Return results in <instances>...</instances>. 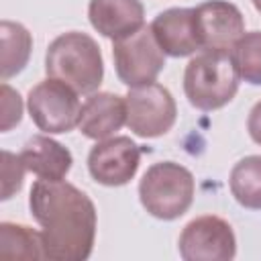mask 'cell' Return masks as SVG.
<instances>
[{"instance_id": "obj_4", "label": "cell", "mask_w": 261, "mask_h": 261, "mask_svg": "<svg viewBox=\"0 0 261 261\" xmlns=\"http://www.w3.org/2000/svg\"><path fill=\"white\" fill-rule=\"evenodd\" d=\"M196 194L194 175L175 161L153 163L139 181V200L143 208L159 220H175L184 216Z\"/></svg>"}, {"instance_id": "obj_5", "label": "cell", "mask_w": 261, "mask_h": 261, "mask_svg": "<svg viewBox=\"0 0 261 261\" xmlns=\"http://www.w3.org/2000/svg\"><path fill=\"white\" fill-rule=\"evenodd\" d=\"M27 108L33 122L47 135L69 133L80 122V98L67 84L47 77L31 88Z\"/></svg>"}, {"instance_id": "obj_1", "label": "cell", "mask_w": 261, "mask_h": 261, "mask_svg": "<svg viewBox=\"0 0 261 261\" xmlns=\"http://www.w3.org/2000/svg\"><path fill=\"white\" fill-rule=\"evenodd\" d=\"M29 208L41 224L45 259L86 261L96 241V206L86 192L65 179H37Z\"/></svg>"}, {"instance_id": "obj_12", "label": "cell", "mask_w": 261, "mask_h": 261, "mask_svg": "<svg viewBox=\"0 0 261 261\" xmlns=\"http://www.w3.org/2000/svg\"><path fill=\"white\" fill-rule=\"evenodd\" d=\"M88 18L102 37L118 41L145 27V6L141 0H90Z\"/></svg>"}, {"instance_id": "obj_3", "label": "cell", "mask_w": 261, "mask_h": 261, "mask_svg": "<svg viewBox=\"0 0 261 261\" xmlns=\"http://www.w3.org/2000/svg\"><path fill=\"white\" fill-rule=\"evenodd\" d=\"M239 80L228 53L204 51L186 65L184 92L194 108L210 112L226 106L237 96Z\"/></svg>"}, {"instance_id": "obj_11", "label": "cell", "mask_w": 261, "mask_h": 261, "mask_svg": "<svg viewBox=\"0 0 261 261\" xmlns=\"http://www.w3.org/2000/svg\"><path fill=\"white\" fill-rule=\"evenodd\" d=\"M126 124V104L124 96L112 92L88 94L80 110L77 128L84 137L92 141H104Z\"/></svg>"}, {"instance_id": "obj_18", "label": "cell", "mask_w": 261, "mask_h": 261, "mask_svg": "<svg viewBox=\"0 0 261 261\" xmlns=\"http://www.w3.org/2000/svg\"><path fill=\"white\" fill-rule=\"evenodd\" d=\"M230 59L241 80L261 86V31L245 33L230 49Z\"/></svg>"}, {"instance_id": "obj_10", "label": "cell", "mask_w": 261, "mask_h": 261, "mask_svg": "<svg viewBox=\"0 0 261 261\" xmlns=\"http://www.w3.org/2000/svg\"><path fill=\"white\" fill-rule=\"evenodd\" d=\"M141 163V147L130 137H108L98 141L88 155L90 175L108 188L128 184Z\"/></svg>"}, {"instance_id": "obj_17", "label": "cell", "mask_w": 261, "mask_h": 261, "mask_svg": "<svg viewBox=\"0 0 261 261\" xmlns=\"http://www.w3.org/2000/svg\"><path fill=\"white\" fill-rule=\"evenodd\" d=\"M0 257L45 259L41 232L27 224L0 222Z\"/></svg>"}, {"instance_id": "obj_7", "label": "cell", "mask_w": 261, "mask_h": 261, "mask_svg": "<svg viewBox=\"0 0 261 261\" xmlns=\"http://www.w3.org/2000/svg\"><path fill=\"white\" fill-rule=\"evenodd\" d=\"M112 57L118 80L128 88L155 82L165 67V53L155 41L151 27H141L137 33L114 41Z\"/></svg>"}, {"instance_id": "obj_8", "label": "cell", "mask_w": 261, "mask_h": 261, "mask_svg": "<svg viewBox=\"0 0 261 261\" xmlns=\"http://www.w3.org/2000/svg\"><path fill=\"white\" fill-rule=\"evenodd\" d=\"M177 249L184 261H230L237 255V237L224 218L204 214L184 226Z\"/></svg>"}, {"instance_id": "obj_13", "label": "cell", "mask_w": 261, "mask_h": 261, "mask_svg": "<svg viewBox=\"0 0 261 261\" xmlns=\"http://www.w3.org/2000/svg\"><path fill=\"white\" fill-rule=\"evenodd\" d=\"M155 41L169 57H190L200 45L194 27V8H167L149 24Z\"/></svg>"}, {"instance_id": "obj_2", "label": "cell", "mask_w": 261, "mask_h": 261, "mask_svg": "<svg viewBox=\"0 0 261 261\" xmlns=\"http://www.w3.org/2000/svg\"><path fill=\"white\" fill-rule=\"evenodd\" d=\"M45 71L47 77L67 84L77 94H94L104 77V59L90 35L69 31L49 43Z\"/></svg>"}, {"instance_id": "obj_15", "label": "cell", "mask_w": 261, "mask_h": 261, "mask_svg": "<svg viewBox=\"0 0 261 261\" xmlns=\"http://www.w3.org/2000/svg\"><path fill=\"white\" fill-rule=\"evenodd\" d=\"M33 51V37L24 24L2 20L0 22V75L2 82L20 73L29 63Z\"/></svg>"}, {"instance_id": "obj_22", "label": "cell", "mask_w": 261, "mask_h": 261, "mask_svg": "<svg viewBox=\"0 0 261 261\" xmlns=\"http://www.w3.org/2000/svg\"><path fill=\"white\" fill-rule=\"evenodd\" d=\"M251 2H253L255 10H257V12H261V0H251Z\"/></svg>"}, {"instance_id": "obj_6", "label": "cell", "mask_w": 261, "mask_h": 261, "mask_svg": "<svg viewBox=\"0 0 261 261\" xmlns=\"http://www.w3.org/2000/svg\"><path fill=\"white\" fill-rule=\"evenodd\" d=\"M126 126L141 139H155L171 130L177 118V106L171 92L157 84L130 88L124 96Z\"/></svg>"}, {"instance_id": "obj_16", "label": "cell", "mask_w": 261, "mask_h": 261, "mask_svg": "<svg viewBox=\"0 0 261 261\" xmlns=\"http://www.w3.org/2000/svg\"><path fill=\"white\" fill-rule=\"evenodd\" d=\"M230 194L249 210H261V155H247L234 163L228 177Z\"/></svg>"}, {"instance_id": "obj_9", "label": "cell", "mask_w": 261, "mask_h": 261, "mask_svg": "<svg viewBox=\"0 0 261 261\" xmlns=\"http://www.w3.org/2000/svg\"><path fill=\"white\" fill-rule=\"evenodd\" d=\"M194 27L200 49L228 53L245 35V16L228 0H206L194 8Z\"/></svg>"}, {"instance_id": "obj_14", "label": "cell", "mask_w": 261, "mask_h": 261, "mask_svg": "<svg viewBox=\"0 0 261 261\" xmlns=\"http://www.w3.org/2000/svg\"><path fill=\"white\" fill-rule=\"evenodd\" d=\"M20 159L27 171L35 173L39 179H63L73 163L71 151L49 135L31 137L22 145Z\"/></svg>"}, {"instance_id": "obj_20", "label": "cell", "mask_w": 261, "mask_h": 261, "mask_svg": "<svg viewBox=\"0 0 261 261\" xmlns=\"http://www.w3.org/2000/svg\"><path fill=\"white\" fill-rule=\"evenodd\" d=\"M0 98H2V122H0V130L2 133H8L12 126H16L22 120V98L6 82L0 86Z\"/></svg>"}, {"instance_id": "obj_21", "label": "cell", "mask_w": 261, "mask_h": 261, "mask_svg": "<svg viewBox=\"0 0 261 261\" xmlns=\"http://www.w3.org/2000/svg\"><path fill=\"white\" fill-rule=\"evenodd\" d=\"M247 130H249V137L261 145V100L251 108L249 112V118H247Z\"/></svg>"}, {"instance_id": "obj_19", "label": "cell", "mask_w": 261, "mask_h": 261, "mask_svg": "<svg viewBox=\"0 0 261 261\" xmlns=\"http://www.w3.org/2000/svg\"><path fill=\"white\" fill-rule=\"evenodd\" d=\"M24 163L20 159V153L14 155L10 151H2V194L0 200H10L16 192L22 188V177H24Z\"/></svg>"}]
</instances>
